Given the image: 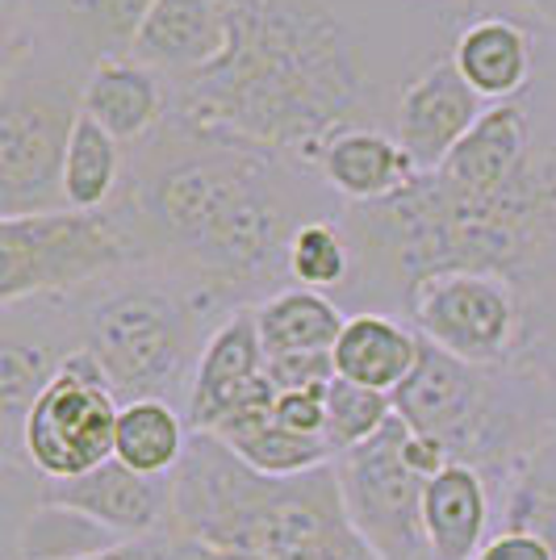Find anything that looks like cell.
<instances>
[{
  "instance_id": "1",
  "label": "cell",
  "mask_w": 556,
  "mask_h": 560,
  "mask_svg": "<svg viewBox=\"0 0 556 560\" xmlns=\"http://www.w3.org/2000/svg\"><path fill=\"white\" fill-rule=\"evenodd\" d=\"M130 180L114 206L163 277L213 305L289 277V243L310 218L280 155L167 126Z\"/></svg>"
},
{
  "instance_id": "2",
  "label": "cell",
  "mask_w": 556,
  "mask_h": 560,
  "mask_svg": "<svg viewBox=\"0 0 556 560\" xmlns=\"http://www.w3.org/2000/svg\"><path fill=\"white\" fill-rule=\"evenodd\" d=\"M227 13L231 47L167 89V126L318 167L372 105L356 34L314 0H227Z\"/></svg>"
},
{
  "instance_id": "3",
  "label": "cell",
  "mask_w": 556,
  "mask_h": 560,
  "mask_svg": "<svg viewBox=\"0 0 556 560\" xmlns=\"http://www.w3.org/2000/svg\"><path fill=\"white\" fill-rule=\"evenodd\" d=\"M172 536L197 557L381 560L344 511L335 460L302 477H259L201 431L172 472Z\"/></svg>"
},
{
  "instance_id": "4",
  "label": "cell",
  "mask_w": 556,
  "mask_h": 560,
  "mask_svg": "<svg viewBox=\"0 0 556 560\" xmlns=\"http://www.w3.org/2000/svg\"><path fill=\"white\" fill-rule=\"evenodd\" d=\"M213 302L181 280L139 277L109 280L80 314V348L101 364L117 401L176 397L188 401L197 360L209 335H201Z\"/></svg>"
},
{
  "instance_id": "5",
  "label": "cell",
  "mask_w": 556,
  "mask_h": 560,
  "mask_svg": "<svg viewBox=\"0 0 556 560\" xmlns=\"http://www.w3.org/2000/svg\"><path fill=\"white\" fill-rule=\"evenodd\" d=\"M80 93L34 50H4L0 80V218L68 210L63 164L80 121Z\"/></svg>"
},
{
  "instance_id": "6",
  "label": "cell",
  "mask_w": 556,
  "mask_h": 560,
  "mask_svg": "<svg viewBox=\"0 0 556 560\" xmlns=\"http://www.w3.org/2000/svg\"><path fill=\"white\" fill-rule=\"evenodd\" d=\"M147 264L117 206L0 218V305L63 298Z\"/></svg>"
},
{
  "instance_id": "7",
  "label": "cell",
  "mask_w": 556,
  "mask_h": 560,
  "mask_svg": "<svg viewBox=\"0 0 556 560\" xmlns=\"http://www.w3.org/2000/svg\"><path fill=\"white\" fill-rule=\"evenodd\" d=\"M117 415L121 401L114 385L105 381L89 351L76 348L25 419L18 465L25 460V468L43 481H71L93 472L105 460H114Z\"/></svg>"
},
{
  "instance_id": "8",
  "label": "cell",
  "mask_w": 556,
  "mask_h": 560,
  "mask_svg": "<svg viewBox=\"0 0 556 560\" xmlns=\"http://www.w3.org/2000/svg\"><path fill=\"white\" fill-rule=\"evenodd\" d=\"M406 314L427 343L477 369H507L528 348L523 293L494 272H436L418 280Z\"/></svg>"
},
{
  "instance_id": "9",
  "label": "cell",
  "mask_w": 556,
  "mask_h": 560,
  "mask_svg": "<svg viewBox=\"0 0 556 560\" xmlns=\"http://www.w3.org/2000/svg\"><path fill=\"white\" fill-rule=\"evenodd\" d=\"M351 527L381 560H436L422 523L427 477L406 460V422L390 419L369 444L335 456Z\"/></svg>"
},
{
  "instance_id": "10",
  "label": "cell",
  "mask_w": 556,
  "mask_h": 560,
  "mask_svg": "<svg viewBox=\"0 0 556 560\" xmlns=\"http://www.w3.org/2000/svg\"><path fill=\"white\" fill-rule=\"evenodd\" d=\"M277 394L280 389L268 376V351L255 327V305H239L209 330V343L197 360V376L185 401L188 431L213 435L222 422L273 410Z\"/></svg>"
},
{
  "instance_id": "11",
  "label": "cell",
  "mask_w": 556,
  "mask_h": 560,
  "mask_svg": "<svg viewBox=\"0 0 556 560\" xmlns=\"http://www.w3.org/2000/svg\"><path fill=\"white\" fill-rule=\"evenodd\" d=\"M34 506H63L101 523L117 539H142L172 532V477H142L121 460L71 477V481H34Z\"/></svg>"
},
{
  "instance_id": "12",
  "label": "cell",
  "mask_w": 556,
  "mask_h": 560,
  "mask_svg": "<svg viewBox=\"0 0 556 560\" xmlns=\"http://www.w3.org/2000/svg\"><path fill=\"white\" fill-rule=\"evenodd\" d=\"M486 109L489 105L468 89L461 68L452 59H440L402 89L394 105V139L418 172H436Z\"/></svg>"
},
{
  "instance_id": "13",
  "label": "cell",
  "mask_w": 556,
  "mask_h": 560,
  "mask_svg": "<svg viewBox=\"0 0 556 560\" xmlns=\"http://www.w3.org/2000/svg\"><path fill=\"white\" fill-rule=\"evenodd\" d=\"M535 117L528 101H498L482 121L456 142V151L436 167L443 185L464 197H489L498 188L514 185L535 155Z\"/></svg>"
},
{
  "instance_id": "14",
  "label": "cell",
  "mask_w": 556,
  "mask_h": 560,
  "mask_svg": "<svg viewBox=\"0 0 556 560\" xmlns=\"http://www.w3.org/2000/svg\"><path fill=\"white\" fill-rule=\"evenodd\" d=\"M231 47L227 0H155L135 34L130 59L167 80H188L213 68Z\"/></svg>"
},
{
  "instance_id": "15",
  "label": "cell",
  "mask_w": 556,
  "mask_h": 560,
  "mask_svg": "<svg viewBox=\"0 0 556 560\" xmlns=\"http://www.w3.org/2000/svg\"><path fill=\"white\" fill-rule=\"evenodd\" d=\"M318 172L351 206H381L397 192H406L422 176L415 160L402 151V142L372 126H351L344 135H335L323 147Z\"/></svg>"
},
{
  "instance_id": "16",
  "label": "cell",
  "mask_w": 556,
  "mask_h": 560,
  "mask_svg": "<svg viewBox=\"0 0 556 560\" xmlns=\"http://www.w3.org/2000/svg\"><path fill=\"white\" fill-rule=\"evenodd\" d=\"M80 109L117 142H142L167 121V89L160 71L142 68L130 55L105 59L89 68V80L80 89Z\"/></svg>"
},
{
  "instance_id": "17",
  "label": "cell",
  "mask_w": 556,
  "mask_h": 560,
  "mask_svg": "<svg viewBox=\"0 0 556 560\" xmlns=\"http://www.w3.org/2000/svg\"><path fill=\"white\" fill-rule=\"evenodd\" d=\"M452 63L482 101H519L532 89V34L510 18H477L456 34Z\"/></svg>"
},
{
  "instance_id": "18",
  "label": "cell",
  "mask_w": 556,
  "mask_h": 560,
  "mask_svg": "<svg viewBox=\"0 0 556 560\" xmlns=\"http://www.w3.org/2000/svg\"><path fill=\"white\" fill-rule=\"evenodd\" d=\"M494 518V493L486 477L468 465H443L422 493V523L436 560H477Z\"/></svg>"
},
{
  "instance_id": "19",
  "label": "cell",
  "mask_w": 556,
  "mask_h": 560,
  "mask_svg": "<svg viewBox=\"0 0 556 560\" xmlns=\"http://www.w3.org/2000/svg\"><path fill=\"white\" fill-rule=\"evenodd\" d=\"M418 351H422V335L415 327L397 323L381 310H360V314H348V327L335 343V373L351 385L394 397L406 385V376L415 373Z\"/></svg>"
},
{
  "instance_id": "20",
  "label": "cell",
  "mask_w": 556,
  "mask_h": 560,
  "mask_svg": "<svg viewBox=\"0 0 556 560\" xmlns=\"http://www.w3.org/2000/svg\"><path fill=\"white\" fill-rule=\"evenodd\" d=\"M255 327L268 355H298V351H335L348 327L344 305L314 289H277L255 305Z\"/></svg>"
},
{
  "instance_id": "21",
  "label": "cell",
  "mask_w": 556,
  "mask_h": 560,
  "mask_svg": "<svg viewBox=\"0 0 556 560\" xmlns=\"http://www.w3.org/2000/svg\"><path fill=\"white\" fill-rule=\"evenodd\" d=\"M277 410V406H273ZM273 410H259V415H243V419L222 422L213 431V440L231 447L234 456L247 468H255L259 477H302L314 468H326L335 460V452L326 440H310L298 435L289 427H280L273 419Z\"/></svg>"
},
{
  "instance_id": "22",
  "label": "cell",
  "mask_w": 556,
  "mask_h": 560,
  "mask_svg": "<svg viewBox=\"0 0 556 560\" xmlns=\"http://www.w3.org/2000/svg\"><path fill=\"white\" fill-rule=\"evenodd\" d=\"M185 410L160 401V397H142V401H126L117 415L114 456L126 468H135L142 477H172L188 452Z\"/></svg>"
},
{
  "instance_id": "23",
  "label": "cell",
  "mask_w": 556,
  "mask_h": 560,
  "mask_svg": "<svg viewBox=\"0 0 556 560\" xmlns=\"http://www.w3.org/2000/svg\"><path fill=\"white\" fill-rule=\"evenodd\" d=\"M71 351L55 348L47 339H22V335H4L0 343V431H4V465H18L22 456V431L25 419L34 410V401L43 397L50 376L59 373V364Z\"/></svg>"
},
{
  "instance_id": "24",
  "label": "cell",
  "mask_w": 556,
  "mask_h": 560,
  "mask_svg": "<svg viewBox=\"0 0 556 560\" xmlns=\"http://www.w3.org/2000/svg\"><path fill=\"white\" fill-rule=\"evenodd\" d=\"M155 0H59L63 38L80 59H126Z\"/></svg>"
},
{
  "instance_id": "25",
  "label": "cell",
  "mask_w": 556,
  "mask_h": 560,
  "mask_svg": "<svg viewBox=\"0 0 556 560\" xmlns=\"http://www.w3.org/2000/svg\"><path fill=\"white\" fill-rule=\"evenodd\" d=\"M117 180H121V147L93 117L80 114L68 147V164H63V206L84 213L105 210L114 206Z\"/></svg>"
},
{
  "instance_id": "26",
  "label": "cell",
  "mask_w": 556,
  "mask_h": 560,
  "mask_svg": "<svg viewBox=\"0 0 556 560\" xmlns=\"http://www.w3.org/2000/svg\"><path fill=\"white\" fill-rule=\"evenodd\" d=\"M114 544L121 539L84 514L63 506H30V514L18 523L13 560H84Z\"/></svg>"
},
{
  "instance_id": "27",
  "label": "cell",
  "mask_w": 556,
  "mask_h": 560,
  "mask_svg": "<svg viewBox=\"0 0 556 560\" xmlns=\"http://www.w3.org/2000/svg\"><path fill=\"white\" fill-rule=\"evenodd\" d=\"M351 277H356V252H351L348 226L310 218L289 243V280L298 289L331 293V289L351 284Z\"/></svg>"
},
{
  "instance_id": "28",
  "label": "cell",
  "mask_w": 556,
  "mask_h": 560,
  "mask_svg": "<svg viewBox=\"0 0 556 560\" xmlns=\"http://www.w3.org/2000/svg\"><path fill=\"white\" fill-rule=\"evenodd\" d=\"M394 415L397 410L390 394H377V389L335 376L326 389V444L335 456H344L351 447L369 444L372 435H381Z\"/></svg>"
},
{
  "instance_id": "29",
  "label": "cell",
  "mask_w": 556,
  "mask_h": 560,
  "mask_svg": "<svg viewBox=\"0 0 556 560\" xmlns=\"http://www.w3.org/2000/svg\"><path fill=\"white\" fill-rule=\"evenodd\" d=\"M502 518L507 527H523L553 544L556 552V440L535 452V460L523 468L514 490L502 498Z\"/></svg>"
},
{
  "instance_id": "30",
  "label": "cell",
  "mask_w": 556,
  "mask_h": 560,
  "mask_svg": "<svg viewBox=\"0 0 556 560\" xmlns=\"http://www.w3.org/2000/svg\"><path fill=\"white\" fill-rule=\"evenodd\" d=\"M268 376L280 394L289 389H323L335 381V351H298V355H268Z\"/></svg>"
},
{
  "instance_id": "31",
  "label": "cell",
  "mask_w": 556,
  "mask_h": 560,
  "mask_svg": "<svg viewBox=\"0 0 556 560\" xmlns=\"http://www.w3.org/2000/svg\"><path fill=\"white\" fill-rule=\"evenodd\" d=\"M326 389H289V394H277V410L273 419L298 435H310V440H326Z\"/></svg>"
},
{
  "instance_id": "32",
  "label": "cell",
  "mask_w": 556,
  "mask_h": 560,
  "mask_svg": "<svg viewBox=\"0 0 556 560\" xmlns=\"http://www.w3.org/2000/svg\"><path fill=\"white\" fill-rule=\"evenodd\" d=\"M477 560H556L553 544L535 532L523 527H502L494 539H486V548L477 552Z\"/></svg>"
},
{
  "instance_id": "33",
  "label": "cell",
  "mask_w": 556,
  "mask_h": 560,
  "mask_svg": "<svg viewBox=\"0 0 556 560\" xmlns=\"http://www.w3.org/2000/svg\"><path fill=\"white\" fill-rule=\"evenodd\" d=\"M84 560H188V548L172 532L163 536H142V539H121L114 548L96 552V557Z\"/></svg>"
},
{
  "instance_id": "34",
  "label": "cell",
  "mask_w": 556,
  "mask_h": 560,
  "mask_svg": "<svg viewBox=\"0 0 556 560\" xmlns=\"http://www.w3.org/2000/svg\"><path fill=\"white\" fill-rule=\"evenodd\" d=\"M523 4H528V9H535V13L544 18V22L556 25V0H523Z\"/></svg>"
},
{
  "instance_id": "35",
  "label": "cell",
  "mask_w": 556,
  "mask_h": 560,
  "mask_svg": "<svg viewBox=\"0 0 556 560\" xmlns=\"http://www.w3.org/2000/svg\"><path fill=\"white\" fill-rule=\"evenodd\" d=\"M201 560H227V557H201Z\"/></svg>"
}]
</instances>
